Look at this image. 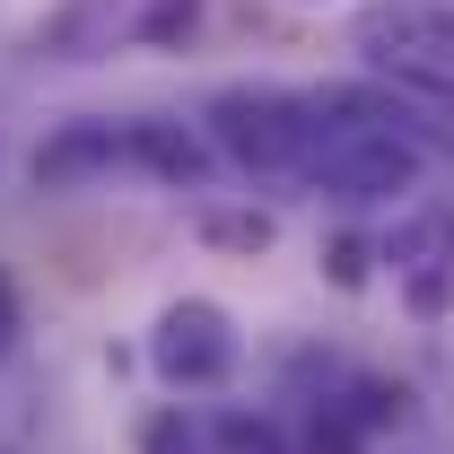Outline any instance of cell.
I'll return each mask as SVG.
<instances>
[{"label":"cell","instance_id":"obj_1","mask_svg":"<svg viewBox=\"0 0 454 454\" xmlns=\"http://www.w3.org/2000/svg\"><path fill=\"white\" fill-rule=\"evenodd\" d=\"M201 122H210V149L245 175H288V167H306V149H315V114L288 88H219Z\"/></svg>","mask_w":454,"mask_h":454},{"label":"cell","instance_id":"obj_2","mask_svg":"<svg viewBox=\"0 0 454 454\" xmlns=\"http://www.w3.org/2000/svg\"><path fill=\"white\" fill-rule=\"evenodd\" d=\"M349 44L376 70H394L402 88L454 97V9L446 0H367L349 18Z\"/></svg>","mask_w":454,"mask_h":454},{"label":"cell","instance_id":"obj_3","mask_svg":"<svg viewBox=\"0 0 454 454\" xmlns=\"http://www.w3.org/2000/svg\"><path fill=\"white\" fill-rule=\"evenodd\" d=\"M149 367L167 376L175 394H210V385H227V367H236V324H227V306H210V297H175L167 315H158V333H149Z\"/></svg>","mask_w":454,"mask_h":454},{"label":"cell","instance_id":"obj_4","mask_svg":"<svg viewBox=\"0 0 454 454\" xmlns=\"http://www.w3.org/2000/svg\"><path fill=\"white\" fill-rule=\"evenodd\" d=\"M385 262H394L411 315H446V306H454V219H446V210L402 219L394 236H385Z\"/></svg>","mask_w":454,"mask_h":454},{"label":"cell","instance_id":"obj_5","mask_svg":"<svg viewBox=\"0 0 454 454\" xmlns=\"http://www.w3.org/2000/svg\"><path fill=\"white\" fill-rule=\"evenodd\" d=\"M122 158V131L114 122H70V131H53L44 149H35V184H79V175H97Z\"/></svg>","mask_w":454,"mask_h":454},{"label":"cell","instance_id":"obj_6","mask_svg":"<svg viewBox=\"0 0 454 454\" xmlns=\"http://www.w3.org/2000/svg\"><path fill=\"white\" fill-rule=\"evenodd\" d=\"M122 158H140V167L167 175V184H201V175H210V149H201L184 122H131V131H122Z\"/></svg>","mask_w":454,"mask_h":454},{"label":"cell","instance_id":"obj_7","mask_svg":"<svg viewBox=\"0 0 454 454\" xmlns=\"http://www.w3.org/2000/svg\"><path fill=\"white\" fill-rule=\"evenodd\" d=\"M201 454H288V437L254 411H210L201 419Z\"/></svg>","mask_w":454,"mask_h":454},{"label":"cell","instance_id":"obj_8","mask_svg":"<svg viewBox=\"0 0 454 454\" xmlns=\"http://www.w3.org/2000/svg\"><path fill=\"white\" fill-rule=\"evenodd\" d=\"M140 454H201V419H192L184 402L149 411V419H140Z\"/></svg>","mask_w":454,"mask_h":454},{"label":"cell","instance_id":"obj_9","mask_svg":"<svg viewBox=\"0 0 454 454\" xmlns=\"http://www.w3.org/2000/svg\"><path fill=\"white\" fill-rule=\"evenodd\" d=\"M201 236H210V245H236V254H262V245H271V219H262V210H210Z\"/></svg>","mask_w":454,"mask_h":454},{"label":"cell","instance_id":"obj_10","mask_svg":"<svg viewBox=\"0 0 454 454\" xmlns=\"http://www.w3.org/2000/svg\"><path fill=\"white\" fill-rule=\"evenodd\" d=\"M306 454H367V437H358V419H349L340 402H324V411H315V437H306Z\"/></svg>","mask_w":454,"mask_h":454},{"label":"cell","instance_id":"obj_11","mask_svg":"<svg viewBox=\"0 0 454 454\" xmlns=\"http://www.w3.org/2000/svg\"><path fill=\"white\" fill-rule=\"evenodd\" d=\"M192 18H201V0H149L140 35H149V44H175V35H192Z\"/></svg>","mask_w":454,"mask_h":454},{"label":"cell","instance_id":"obj_12","mask_svg":"<svg viewBox=\"0 0 454 454\" xmlns=\"http://www.w3.org/2000/svg\"><path fill=\"white\" fill-rule=\"evenodd\" d=\"M324 271H333V288H358L367 280V245H358V236H333V245H324Z\"/></svg>","mask_w":454,"mask_h":454},{"label":"cell","instance_id":"obj_13","mask_svg":"<svg viewBox=\"0 0 454 454\" xmlns=\"http://www.w3.org/2000/svg\"><path fill=\"white\" fill-rule=\"evenodd\" d=\"M9 340H18V288L0 280V358H9Z\"/></svg>","mask_w":454,"mask_h":454}]
</instances>
